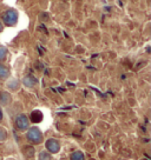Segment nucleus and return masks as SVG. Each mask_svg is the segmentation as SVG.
Returning <instances> with one entry per match:
<instances>
[{
	"label": "nucleus",
	"instance_id": "2eb2a0df",
	"mask_svg": "<svg viewBox=\"0 0 151 160\" xmlns=\"http://www.w3.org/2000/svg\"><path fill=\"white\" fill-rule=\"evenodd\" d=\"M4 30V26H3V24H1V22H0V32H1V31Z\"/></svg>",
	"mask_w": 151,
	"mask_h": 160
},
{
	"label": "nucleus",
	"instance_id": "423d86ee",
	"mask_svg": "<svg viewBox=\"0 0 151 160\" xmlns=\"http://www.w3.org/2000/svg\"><path fill=\"white\" fill-rule=\"evenodd\" d=\"M30 119L32 122H40L41 120H43V113H41L40 111L34 110L32 113H31Z\"/></svg>",
	"mask_w": 151,
	"mask_h": 160
},
{
	"label": "nucleus",
	"instance_id": "0eeeda50",
	"mask_svg": "<svg viewBox=\"0 0 151 160\" xmlns=\"http://www.w3.org/2000/svg\"><path fill=\"white\" fill-rule=\"evenodd\" d=\"M10 101H11L10 93H7V92H5V91H1V92H0V104L6 106Z\"/></svg>",
	"mask_w": 151,
	"mask_h": 160
},
{
	"label": "nucleus",
	"instance_id": "f8f14e48",
	"mask_svg": "<svg viewBox=\"0 0 151 160\" xmlns=\"http://www.w3.org/2000/svg\"><path fill=\"white\" fill-rule=\"evenodd\" d=\"M25 154L29 155V157H32V155L34 154V150H33V147H31V146H26L25 147Z\"/></svg>",
	"mask_w": 151,
	"mask_h": 160
},
{
	"label": "nucleus",
	"instance_id": "9b49d317",
	"mask_svg": "<svg viewBox=\"0 0 151 160\" xmlns=\"http://www.w3.org/2000/svg\"><path fill=\"white\" fill-rule=\"evenodd\" d=\"M39 160H51V154L47 153V151H43L39 153Z\"/></svg>",
	"mask_w": 151,
	"mask_h": 160
},
{
	"label": "nucleus",
	"instance_id": "f03ea898",
	"mask_svg": "<svg viewBox=\"0 0 151 160\" xmlns=\"http://www.w3.org/2000/svg\"><path fill=\"white\" fill-rule=\"evenodd\" d=\"M26 137H27V139L30 140L31 142H33V144H40L41 141H43V133H41L40 130L37 128V127L30 128Z\"/></svg>",
	"mask_w": 151,
	"mask_h": 160
},
{
	"label": "nucleus",
	"instance_id": "6e6552de",
	"mask_svg": "<svg viewBox=\"0 0 151 160\" xmlns=\"http://www.w3.org/2000/svg\"><path fill=\"white\" fill-rule=\"evenodd\" d=\"M10 74V71L6 67L5 65H1L0 64V79H6Z\"/></svg>",
	"mask_w": 151,
	"mask_h": 160
},
{
	"label": "nucleus",
	"instance_id": "f257e3e1",
	"mask_svg": "<svg viewBox=\"0 0 151 160\" xmlns=\"http://www.w3.org/2000/svg\"><path fill=\"white\" fill-rule=\"evenodd\" d=\"M3 21L6 26H14L18 21V13L14 10H7L3 14Z\"/></svg>",
	"mask_w": 151,
	"mask_h": 160
},
{
	"label": "nucleus",
	"instance_id": "4468645a",
	"mask_svg": "<svg viewBox=\"0 0 151 160\" xmlns=\"http://www.w3.org/2000/svg\"><path fill=\"white\" fill-rule=\"evenodd\" d=\"M7 134H6V131L4 128H0V140H5Z\"/></svg>",
	"mask_w": 151,
	"mask_h": 160
},
{
	"label": "nucleus",
	"instance_id": "1a4fd4ad",
	"mask_svg": "<svg viewBox=\"0 0 151 160\" xmlns=\"http://www.w3.org/2000/svg\"><path fill=\"white\" fill-rule=\"evenodd\" d=\"M84 154L81 153V151H76L71 154V160H84Z\"/></svg>",
	"mask_w": 151,
	"mask_h": 160
},
{
	"label": "nucleus",
	"instance_id": "dca6fc26",
	"mask_svg": "<svg viewBox=\"0 0 151 160\" xmlns=\"http://www.w3.org/2000/svg\"><path fill=\"white\" fill-rule=\"evenodd\" d=\"M3 119V112H1V110H0V120Z\"/></svg>",
	"mask_w": 151,
	"mask_h": 160
},
{
	"label": "nucleus",
	"instance_id": "20e7f679",
	"mask_svg": "<svg viewBox=\"0 0 151 160\" xmlns=\"http://www.w3.org/2000/svg\"><path fill=\"white\" fill-rule=\"evenodd\" d=\"M45 146H46V148H47V151H49L50 153H57L58 151L60 150V145H59V142L55 139H49L47 141H46Z\"/></svg>",
	"mask_w": 151,
	"mask_h": 160
},
{
	"label": "nucleus",
	"instance_id": "ddd939ff",
	"mask_svg": "<svg viewBox=\"0 0 151 160\" xmlns=\"http://www.w3.org/2000/svg\"><path fill=\"white\" fill-rule=\"evenodd\" d=\"M6 54H7V51H6L5 47H0V61H3L5 59Z\"/></svg>",
	"mask_w": 151,
	"mask_h": 160
},
{
	"label": "nucleus",
	"instance_id": "9d476101",
	"mask_svg": "<svg viewBox=\"0 0 151 160\" xmlns=\"http://www.w3.org/2000/svg\"><path fill=\"white\" fill-rule=\"evenodd\" d=\"M18 81L17 80H14V79H12V80H10L8 82H7V87L8 88H11V90H17L18 88Z\"/></svg>",
	"mask_w": 151,
	"mask_h": 160
},
{
	"label": "nucleus",
	"instance_id": "39448f33",
	"mask_svg": "<svg viewBox=\"0 0 151 160\" xmlns=\"http://www.w3.org/2000/svg\"><path fill=\"white\" fill-rule=\"evenodd\" d=\"M23 82H24V85H25L26 87H33V86L37 85L38 80L35 79L33 75H27V77H25V78H24Z\"/></svg>",
	"mask_w": 151,
	"mask_h": 160
},
{
	"label": "nucleus",
	"instance_id": "7ed1b4c3",
	"mask_svg": "<svg viewBox=\"0 0 151 160\" xmlns=\"http://www.w3.org/2000/svg\"><path fill=\"white\" fill-rule=\"evenodd\" d=\"M15 125L19 130L29 128V118L25 114H20L15 118Z\"/></svg>",
	"mask_w": 151,
	"mask_h": 160
}]
</instances>
